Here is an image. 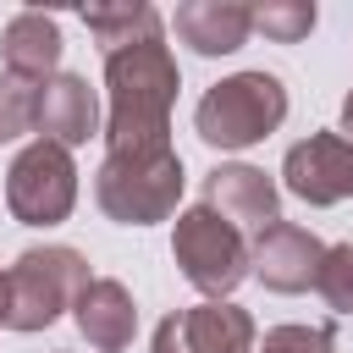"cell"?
Here are the masks:
<instances>
[{
    "label": "cell",
    "mask_w": 353,
    "mask_h": 353,
    "mask_svg": "<svg viewBox=\"0 0 353 353\" xmlns=\"http://www.w3.org/2000/svg\"><path fill=\"white\" fill-rule=\"evenodd\" d=\"M176 88H182V72H176L165 33L105 50V94H110L105 143H110V154L116 149H165Z\"/></svg>",
    "instance_id": "cell-1"
},
{
    "label": "cell",
    "mask_w": 353,
    "mask_h": 353,
    "mask_svg": "<svg viewBox=\"0 0 353 353\" xmlns=\"http://www.w3.org/2000/svg\"><path fill=\"white\" fill-rule=\"evenodd\" d=\"M182 154L165 149H105V165L94 171V199L121 226H154L171 221L182 204Z\"/></svg>",
    "instance_id": "cell-2"
},
{
    "label": "cell",
    "mask_w": 353,
    "mask_h": 353,
    "mask_svg": "<svg viewBox=\"0 0 353 353\" xmlns=\"http://www.w3.org/2000/svg\"><path fill=\"white\" fill-rule=\"evenodd\" d=\"M88 287V259L66 243H44L17 254V265L0 281V325L6 331H44L61 320V309L77 303Z\"/></svg>",
    "instance_id": "cell-3"
},
{
    "label": "cell",
    "mask_w": 353,
    "mask_h": 353,
    "mask_svg": "<svg viewBox=\"0 0 353 353\" xmlns=\"http://www.w3.org/2000/svg\"><path fill=\"white\" fill-rule=\"evenodd\" d=\"M287 121V88L276 72H232L215 88H204L193 127L210 149H248L265 143Z\"/></svg>",
    "instance_id": "cell-4"
},
{
    "label": "cell",
    "mask_w": 353,
    "mask_h": 353,
    "mask_svg": "<svg viewBox=\"0 0 353 353\" xmlns=\"http://www.w3.org/2000/svg\"><path fill=\"white\" fill-rule=\"evenodd\" d=\"M171 259L182 265V276L210 298V303H226L243 276H248V243L237 226H226L215 210L193 204L176 215V232H171Z\"/></svg>",
    "instance_id": "cell-5"
},
{
    "label": "cell",
    "mask_w": 353,
    "mask_h": 353,
    "mask_svg": "<svg viewBox=\"0 0 353 353\" xmlns=\"http://www.w3.org/2000/svg\"><path fill=\"white\" fill-rule=\"evenodd\" d=\"M77 204V165H72V149L39 138L28 143L11 171H6V210L22 221V226H61Z\"/></svg>",
    "instance_id": "cell-6"
},
{
    "label": "cell",
    "mask_w": 353,
    "mask_h": 353,
    "mask_svg": "<svg viewBox=\"0 0 353 353\" xmlns=\"http://www.w3.org/2000/svg\"><path fill=\"white\" fill-rule=\"evenodd\" d=\"M254 314L237 303H193L154 325V353H254Z\"/></svg>",
    "instance_id": "cell-7"
},
{
    "label": "cell",
    "mask_w": 353,
    "mask_h": 353,
    "mask_svg": "<svg viewBox=\"0 0 353 353\" xmlns=\"http://www.w3.org/2000/svg\"><path fill=\"white\" fill-rule=\"evenodd\" d=\"M281 182L303 204H320V210L342 204V199H353V149L342 143V132H309L303 143L287 149Z\"/></svg>",
    "instance_id": "cell-8"
},
{
    "label": "cell",
    "mask_w": 353,
    "mask_h": 353,
    "mask_svg": "<svg viewBox=\"0 0 353 353\" xmlns=\"http://www.w3.org/2000/svg\"><path fill=\"white\" fill-rule=\"evenodd\" d=\"M320 259H325V243L309 226L276 221V226L259 232V243L248 254V276H259L270 292H303V287H314Z\"/></svg>",
    "instance_id": "cell-9"
},
{
    "label": "cell",
    "mask_w": 353,
    "mask_h": 353,
    "mask_svg": "<svg viewBox=\"0 0 353 353\" xmlns=\"http://www.w3.org/2000/svg\"><path fill=\"white\" fill-rule=\"evenodd\" d=\"M204 210H215L237 232H265L281 221V193L259 165H215L204 176Z\"/></svg>",
    "instance_id": "cell-10"
},
{
    "label": "cell",
    "mask_w": 353,
    "mask_h": 353,
    "mask_svg": "<svg viewBox=\"0 0 353 353\" xmlns=\"http://www.w3.org/2000/svg\"><path fill=\"white\" fill-rule=\"evenodd\" d=\"M72 320L77 331L88 336V347L99 353H121L132 347V331H138V309H132V292L110 276H88V287L77 292L72 303Z\"/></svg>",
    "instance_id": "cell-11"
},
{
    "label": "cell",
    "mask_w": 353,
    "mask_h": 353,
    "mask_svg": "<svg viewBox=\"0 0 353 353\" xmlns=\"http://www.w3.org/2000/svg\"><path fill=\"white\" fill-rule=\"evenodd\" d=\"M171 28L193 55H232V50L248 44L254 17H248L243 0H182Z\"/></svg>",
    "instance_id": "cell-12"
},
{
    "label": "cell",
    "mask_w": 353,
    "mask_h": 353,
    "mask_svg": "<svg viewBox=\"0 0 353 353\" xmlns=\"http://www.w3.org/2000/svg\"><path fill=\"white\" fill-rule=\"evenodd\" d=\"M39 127L50 143L72 149V143H88L99 132V99L88 88V77L77 72H55L44 88H39Z\"/></svg>",
    "instance_id": "cell-13"
},
{
    "label": "cell",
    "mask_w": 353,
    "mask_h": 353,
    "mask_svg": "<svg viewBox=\"0 0 353 353\" xmlns=\"http://www.w3.org/2000/svg\"><path fill=\"white\" fill-rule=\"evenodd\" d=\"M0 55H6L11 77L50 83L55 66H61V22L44 17V11H17L6 22V33H0Z\"/></svg>",
    "instance_id": "cell-14"
},
{
    "label": "cell",
    "mask_w": 353,
    "mask_h": 353,
    "mask_svg": "<svg viewBox=\"0 0 353 353\" xmlns=\"http://www.w3.org/2000/svg\"><path fill=\"white\" fill-rule=\"evenodd\" d=\"M83 22L88 33L105 44V50H121V44H138V39H154L165 33L160 11L149 0H116V6H83Z\"/></svg>",
    "instance_id": "cell-15"
},
{
    "label": "cell",
    "mask_w": 353,
    "mask_h": 353,
    "mask_svg": "<svg viewBox=\"0 0 353 353\" xmlns=\"http://www.w3.org/2000/svg\"><path fill=\"white\" fill-rule=\"evenodd\" d=\"M248 17L276 44H298V39L314 33V6L309 0H265V6H248Z\"/></svg>",
    "instance_id": "cell-16"
},
{
    "label": "cell",
    "mask_w": 353,
    "mask_h": 353,
    "mask_svg": "<svg viewBox=\"0 0 353 353\" xmlns=\"http://www.w3.org/2000/svg\"><path fill=\"white\" fill-rule=\"evenodd\" d=\"M33 127H39V83L0 72V143L22 138Z\"/></svg>",
    "instance_id": "cell-17"
},
{
    "label": "cell",
    "mask_w": 353,
    "mask_h": 353,
    "mask_svg": "<svg viewBox=\"0 0 353 353\" xmlns=\"http://www.w3.org/2000/svg\"><path fill=\"white\" fill-rule=\"evenodd\" d=\"M314 292L336 309V314H353V243H331L320 270H314Z\"/></svg>",
    "instance_id": "cell-18"
},
{
    "label": "cell",
    "mask_w": 353,
    "mask_h": 353,
    "mask_svg": "<svg viewBox=\"0 0 353 353\" xmlns=\"http://www.w3.org/2000/svg\"><path fill=\"white\" fill-rule=\"evenodd\" d=\"M259 353H336V331L331 325H276V331H265Z\"/></svg>",
    "instance_id": "cell-19"
},
{
    "label": "cell",
    "mask_w": 353,
    "mask_h": 353,
    "mask_svg": "<svg viewBox=\"0 0 353 353\" xmlns=\"http://www.w3.org/2000/svg\"><path fill=\"white\" fill-rule=\"evenodd\" d=\"M342 143H347V149H353V94H347V99H342Z\"/></svg>",
    "instance_id": "cell-20"
},
{
    "label": "cell",
    "mask_w": 353,
    "mask_h": 353,
    "mask_svg": "<svg viewBox=\"0 0 353 353\" xmlns=\"http://www.w3.org/2000/svg\"><path fill=\"white\" fill-rule=\"evenodd\" d=\"M61 353H66V347H61Z\"/></svg>",
    "instance_id": "cell-21"
},
{
    "label": "cell",
    "mask_w": 353,
    "mask_h": 353,
    "mask_svg": "<svg viewBox=\"0 0 353 353\" xmlns=\"http://www.w3.org/2000/svg\"><path fill=\"white\" fill-rule=\"evenodd\" d=\"M0 281H6V276H0Z\"/></svg>",
    "instance_id": "cell-22"
}]
</instances>
